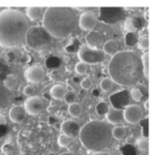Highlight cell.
Wrapping results in <instances>:
<instances>
[{"label": "cell", "instance_id": "obj_38", "mask_svg": "<svg viewBox=\"0 0 156 155\" xmlns=\"http://www.w3.org/2000/svg\"><path fill=\"white\" fill-rule=\"evenodd\" d=\"M92 95L93 96H96V97H98L101 95V89H98V88H94L93 90H92Z\"/></svg>", "mask_w": 156, "mask_h": 155}, {"label": "cell", "instance_id": "obj_13", "mask_svg": "<svg viewBox=\"0 0 156 155\" xmlns=\"http://www.w3.org/2000/svg\"><path fill=\"white\" fill-rule=\"evenodd\" d=\"M144 27V20L140 17H128L124 23V28L128 32H135Z\"/></svg>", "mask_w": 156, "mask_h": 155}, {"label": "cell", "instance_id": "obj_39", "mask_svg": "<svg viewBox=\"0 0 156 155\" xmlns=\"http://www.w3.org/2000/svg\"><path fill=\"white\" fill-rule=\"evenodd\" d=\"M91 155H110L109 153L105 152V151H100V152H94Z\"/></svg>", "mask_w": 156, "mask_h": 155}, {"label": "cell", "instance_id": "obj_24", "mask_svg": "<svg viewBox=\"0 0 156 155\" xmlns=\"http://www.w3.org/2000/svg\"><path fill=\"white\" fill-rule=\"evenodd\" d=\"M113 86H115V82L112 81L110 77H105L101 81V90L104 92H110L113 89Z\"/></svg>", "mask_w": 156, "mask_h": 155}, {"label": "cell", "instance_id": "obj_25", "mask_svg": "<svg viewBox=\"0 0 156 155\" xmlns=\"http://www.w3.org/2000/svg\"><path fill=\"white\" fill-rule=\"evenodd\" d=\"M89 70H90V65H88L85 62H81V61L75 65V71L78 75H86L89 72Z\"/></svg>", "mask_w": 156, "mask_h": 155}, {"label": "cell", "instance_id": "obj_32", "mask_svg": "<svg viewBox=\"0 0 156 155\" xmlns=\"http://www.w3.org/2000/svg\"><path fill=\"white\" fill-rule=\"evenodd\" d=\"M78 41L77 40H72L71 42H69V44L67 46H65V50L69 52H78Z\"/></svg>", "mask_w": 156, "mask_h": 155}, {"label": "cell", "instance_id": "obj_22", "mask_svg": "<svg viewBox=\"0 0 156 155\" xmlns=\"http://www.w3.org/2000/svg\"><path fill=\"white\" fill-rule=\"evenodd\" d=\"M3 86L5 87L9 90H12V89H16L18 86V79L15 75H8L5 77V81H3Z\"/></svg>", "mask_w": 156, "mask_h": 155}, {"label": "cell", "instance_id": "obj_11", "mask_svg": "<svg viewBox=\"0 0 156 155\" xmlns=\"http://www.w3.org/2000/svg\"><path fill=\"white\" fill-rule=\"evenodd\" d=\"M60 128L63 135L67 136L69 138H76L79 135L81 126L79 125V123L77 121L72 120V119H67V120L63 121Z\"/></svg>", "mask_w": 156, "mask_h": 155}, {"label": "cell", "instance_id": "obj_34", "mask_svg": "<svg viewBox=\"0 0 156 155\" xmlns=\"http://www.w3.org/2000/svg\"><path fill=\"white\" fill-rule=\"evenodd\" d=\"M136 144H137V146H138V148L140 149L141 151H145V150H147V146H149V143H147V138H144V137L139 138V139H137Z\"/></svg>", "mask_w": 156, "mask_h": 155}, {"label": "cell", "instance_id": "obj_20", "mask_svg": "<svg viewBox=\"0 0 156 155\" xmlns=\"http://www.w3.org/2000/svg\"><path fill=\"white\" fill-rule=\"evenodd\" d=\"M66 93V87L64 85H55L50 89V95L55 99H62L64 94Z\"/></svg>", "mask_w": 156, "mask_h": 155}, {"label": "cell", "instance_id": "obj_6", "mask_svg": "<svg viewBox=\"0 0 156 155\" xmlns=\"http://www.w3.org/2000/svg\"><path fill=\"white\" fill-rule=\"evenodd\" d=\"M77 56L81 62L87 63L88 65L98 64L105 60V54L103 52V50L89 47L88 45H83L79 47L77 52Z\"/></svg>", "mask_w": 156, "mask_h": 155}, {"label": "cell", "instance_id": "obj_15", "mask_svg": "<svg viewBox=\"0 0 156 155\" xmlns=\"http://www.w3.org/2000/svg\"><path fill=\"white\" fill-rule=\"evenodd\" d=\"M86 42H87L88 46L92 48H96L98 45H101L103 42V35L101 32L95 30L89 31L86 37Z\"/></svg>", "mask_w": 156, "mask_h": 155}, {"label": "cell", "instance_id": "obj_33", "mask_svg": "<svg viewBox=\"0 0 156 155\" xmlns=\"http://www.w3.org/2000/svg\"><path fill=\"white\" fill-rule=\"evenodd\" d=\"M69 143H71V138L69 137L63 135V134H61V135L59 136L58 144L60 146H69Z\"/></svg>", "mask_w": 156, "mask_h": 155}, {"label": "cell", "instance_id": "obj_3", "mask_svg": "<svg viewBox=\"0 0 156 155\" xmlns=\"http://www.w3.org/2000/svg\"><path fill=\"white\" fill-rule=\"evenodd\" d=\"M43 28L52 39H65L75 32L78 17L74 9L67 7H50L43 14Z\"/></svg>", "mask_w": 156, "mask_h": 155}, {"label": "cell", "instance_id": "obj_8", "mask_svg": "<svg viewBox=\"0 0 156 155\" xmlns=\"http://www.w3.org/2000/svg\"><path fill=\"white\" fill-rule=\"evenodd\" d=\"M143 118V111L139 105H128L123 110V119L129 124H137Z\"/></svg>", "mask_w": 156, "mask_h": 155}, {"label": "cell", "instance_id": "obj_27", "mask_svg": "<svg viewBox=\"0 0 156 155\" xmlns=\"http://www.w3.org/2000/svg\"><path fill=\"white\" fill-rule=\"evenodd\" d=\"M95 110H96V114H98V116H105V114L108 112L109 106L106 102H100V103L96 105Z\"/></svg>", "mask_w": 156, "mask_h": 155}, {"label": "cell", "instance_id": "obj_19", "mask_svg": "<svg viewBox=\"0 0 156 155\" xmlns=\"http://www.w3.org/2000/svg\"><path fill=\"white\" fill-rule=\"evenodd\" d=\"M27 16L31 18L32 20H39L43 17V14L45 12V9L41 7H29L26 10Z\"/></svg>", "mask_w": 156, "mask_h": 155}, {"label": "cell", "instance_id": "obj_31", "mask_svg": "<svg viewBox=\"0 0 156 155\" xmlns=\"http://www.w3.org/2000/svg\"><path fill=\"white\" fill-rule=\"evenodd\" d=\"M142 96L143 95H142L141 90H139V89H137V88L132 89V91H130V97H132L135 102H140L141 99H142Z\"/></svg>", "mask_w": 156, "mask_h": 155}, {"label": "cell", "instance_id": "obj_5", "mask_svg": "<svg viewBox=\"0 0 156 155\" xmlns=\"http://www.w3.org/2000/svg\"><path fill=\"white\" fill-rule=\"evenodd\" d=\"M25 42L33 49H41L51 44L52 38L42 26H33L29 28Z\"/></svg>", "mask_w": 156, "mask_h": 155}, {"label": "cell", "instance_id": "obj_4", "mask_svg": "<svg viewBox=\"0 0 156 155\" xmlns=\"http://www.w3.org/2000/svg\"><path fill=\"white\" fill-rule=\"evenodd\" d=\"M111 127L100 120L90 121L80 128L79 139L87 150L93 152L104 151L108 148L112 140Z\"/></svg>", "mask_w": 156, "mask_h": 155}, {"label": "cell", "instance_id": "obj_21", "mask_svg": "<svg viewBox=\"0 0 156 155\" xmlns=\"http://www.w3.org/2000/svg\"><path fill=\"white\" fill-rule=\"evenodd\" d=\"M67 111L73 118H79L81 116V114H83V107H81V105L79 103L75 102L73 104H69Z\"/></svg>", "mask_w": 156, "mask_h": 155}, {"label": "cell", "instance_id": "obj_9", "mask_svg": "<svg viewBox=\"0 0 156 155\" xmlns=\"http://www.w3.org/2000/svg\"><path fill=\"white\" fill-rule=\"evenodd\" d=\"M25 110L29 114H39L44 109V101L39 96H30L25 101Z\"/></svg>", "mask_w": 156, "mask_h": 155}, {"label": "cell", "instance_id": "obj_7", "mask_svg": "<svg viewBox=\"0 0 156 155\" xmlns=\"http://www.w3.org/2000/svg\"><path fill=\"white\" fill-rule=\"evenodd\" d=\"M125 16V11L122 8H101L100 20L106 24H117Z\"/></svg>", "mask_w": 156, "mask_h": 155}, {"label": "cell", "instance_id": "obj_12", "mask_svg": "<svg viewBox=\"0 0 156 155\" xmlns=\"http://www.w3.org/2000/svg\"><path fill=\"white\" fill-rule=\"evenodd\" d=\"M98 18L91 12L83 13L79 17V27L85 31H92L96 27Z\"/></svg>", "mask_w": 156, "mask_h": 155}, {"label": "cell", "instance_id": "obj_40", "mask_svg": "<svg viewBox=\"0 0 156 155\" xmlns=\"http://www.w3.org/2000/svg\"><path fill=\"white\" fill-rule=\"evenodd\" d=\"M144 108H145V109H149V101H145L144 102Z\"/></svg>", "mask_w": 156, "mask_h": 155}, {"label": "cell", "instance_id": "obj_23", "mask_svg": "<svg viewBox=\"0 0 156 155\" xmlns=\"http://www.w3.org/2000/svg\"><path fill=\"white\" fill-rule=\"evenodd\" d=\"M111 134H112V138L117 140H122L126 136V127L123 125H118L111 131Z\"/></svg>", "mask_w": 156, "mask_h": 155}, {"label": "cell", "instance_id": "obj_41", "mask_svg": "<svg viewBox=\"0 0 156 155\" xmlns=\"http://www.w3.org/2000/svg\"><path fill=\"white\" fill-rule=\"evenodd\" d=\"M59 155H74V154L71 152H67V153H61V154H59Z\"/></svg>", "mask_w": 156, "mask_h": 155}, {"label": "cell", "instance_id": "obj_17", "mask_svg": "<svg viewBox=\"0 0 156 155\" xmlns=\"http://www.w3.org/2000/svg\"><path fill=\"white\" fill-rule=\"evenodd\" d=\"M106 117V120L108 121L111 124H120L123 119V110L117 109V108H112V109H109L108 112L105 114Z\"/></svg>", "mask_w": 156, "mask_h": 155}, {"label": "cell", "instance_id": "obj_30", "mask_svg": "<svg viewBox=\"0 0 156 155\" xmlns=\"http://www.w3.org/2000/svg\"><path fill=\"white\" fill-rule=\"evenodd\" d=\"M137 45L141 50H144V52L147 50V48H149V39H147V37L140 38L138 40V42H137Z\"/></svg>", "mask_w": 156, "mask_h": 155}, {"label": "cell", "instance_id": "obj_14", "mask_svg": "<svg viewBox=\"0 0 156 155\" xmlns=\"http://www.w3.org/2000/svg\"><path fill=\"white\" fill-rule=\"evenodd\" d=\"M9 117L11 119V121L15 123H22L23 121H25L27 117V112L25 110V108L23 106H13L9 111Z\"/></svg>", "mask_w": 156, "mask_h": 155}, {"label": "cell", "instance_id": "obj_1", "mask_svg": "<svg viewBox=\"0 0 156 155\" xmlns=\"http://www.w3.org/2000/svg\"><path fill=\"white\" fill-rule=\"evenodd\" d=\"M110 78L120 86H134L143 77L141 60L132 50H121L112 56L108 65Z\"/></svg>", "mask_w": 156, "mask_h": 155}, {"label": "cell", "instance_id": "obj_42", "mask_svg": "<svg viewBox=\"0 0 156 155\" xmlns=\"http://www.w3.org/2000/svg\"><path fill=\"white\" fill-rule=\"evenodd\" d=\"M2 11H3V9H2V8H0V13H1Z\"/></svg>", "mask_w": 156, "mask_h": 155}, {"label": "cell", "instance_id": "obj_26", "mask_svg": "<svg viewBox=\"0 0 156 155\" xmlns=\"http://www.w3.org/2000/svg\"><path fill=\"white\" fill-rule=\"evenodd\" d=\"M140 60H141V65H142L143 77H147V74H149V54L144 52Z\"/></svg>", "mask_w": 156, "mask_h": 155}, {"label": "cell", "instance_id": "obj_10", "mask_svg": "<svg viewBox=\"0 0 156 155\" xmlns=\"http://www.w3.org/2000/svg\"><path fill=\"white\" fill-rule=\"evenodd\" d=\"M25 77H26L27 81L32 82V84H39L45 79V70L40 65H33L26 71Z\"/></svg>", "mask_w": 156, "mask_h": 155}, {"label": "cell", "instance_id": "obj_29", "mask_svg": "<svg viewBox=\"0 0 156 155\" xmlns=\"http://www.w3.org/2000/svg\"><path fill=\"white\" fill-rule=\"evenodd\" d=\"M76 93L74 91H66V93L63 96V99L66 102L67 104H73L76 101Z\"/></svg>", "mask_w": 156, "mask_h": 155}, {"label": "cell", "instance_id": "obj_28", "mask_svg": "<svg viewBox=\"0 0 156 155\" xmlns=\"http://www.w3.org/2000/svg\"><path fill=\"white\" fill-rule=\"evenodd\" d=\"M137 42H138V38L136 33L128 32V34L126 35V44L128 46H134L135 44H137Z\"/></svg>", "mask_w": 156, "mask_h": 155}, {"label": "cell", "instance_id": "obj_2", "mask_svg": "<svg viewBox=\"0 0 156 155\" xmlns=\"http://www.w3.org/2000/svg\"><path fill=\"white\" fill-rule=\"evenodd\" d=\"M30 24L24 13L16 10H3L0 13V46L20 47L26 41Z\"/></svg>", "mask_w": 156, "mask_h": 155}, {"label": "cell", "instance_id": "obj_37", "mask_svg": "<svg viewBox=\"0 0 156 155\" xmlns=\"http://www.w3.org/2000/svg\"><path fill=\"white\" fill-rule=\"evenodd\" d=\"M5 124H7V119H5V117L2 114H0V126H2V125Z\"/></svg>", "mask_w": 156, "mask_h": 155}, {"label": "cell", "instance_id": "obj_16", "mask_svg": "<svg viewBox=\"0 0 156 155\" xmlns=\"http://www.w3.org/2000/svg\"><path fill=\"white\" fill-rule=\"evenodd\" d=\"M12 93L9 89H7L3 84L0 82V110L5 109L11 104Z\"/></svg>", "mask_w": 156, "mask_h": 155}, {"label": "cell", "instance_id": "obj_18", "mask_svg": "<svg viewBox=\"0 0 156 155\" xmlns=\"http://www.w3.org/2000/svg\"><path fill=\"white\" fill-rule=\"evenodd\" d=\"M120 46L115 40H108L103 44V52L108 56H115L118 52H120Z\"/></svg>", "mask_w": 156, "mask_h": 155}, {"label": "cell", "instance_id": "obj_35", "mask_svg": "<svg viewBox=\"0 0 156 155\" xmlns=\"http://www.w3.org/2000/svg\"><path fill=\"white\" fill-rule=\"evenodd\" d=\"M80 86H81V88L85 89V90H90V89L92 88V86H93V82H92V80L90 79L89 77H86L81 80Z\"/></svg>", "mask_w": 156, "mask_h": 155}, {"label": "cell", "instance_id": "obj_36", "mask_svg": "<svg viewBox=\"0 0 156 155\" xmlns=\"http://www.w3.org/2000/svg\"><path fill=\"white\" fill-rule=\"evenodd\" d=\"M24 94L27 95L28 97L30 96H34L35 94V88L32 86V85H27L24 89Z\"/></svg>", "mask_w": 156, "mask_h": 155}]
</instances>
